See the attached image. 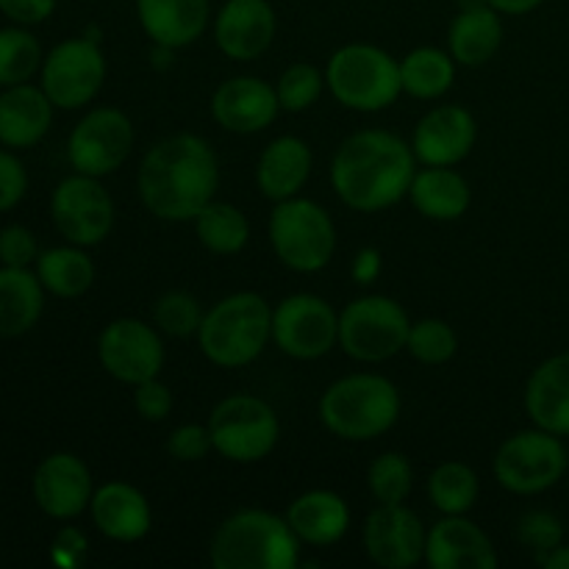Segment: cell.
<instances>
[{
  "mask_svg": "<svg viewBox=\"0 0 569 569\" xmlns=\"http://www.w3.org/2000/svg\"><path fill=\"white\" fill-rule=\"evenodd\" d=\"M137 189L153 217L192 222L220 189V159L198 133H172L142 156Z\"/></svg>",
  "mask_w": 569,
  "mask_h": 569,
  "instance_id": "cell-1",
  "label": "cell"
},
{
  "mask_svg": "<svg viewBox=\"0 0 569 569\" xmlns=\"http://www.w3.org/2000/svg\"><path fill=\"white\" fill-rule=\"evenodd\" d=\"M417 176L411 142L381 128H365L345 139L331 161V187L348 209L361 214L392 209L409 198Z\"/></svg>",
  "mask_w": 569,
  "mask_h": 569,
  "instance_id": "cell-2",
  "label": "cell"
},
{
  "mask_svg": "<svg viewBox=\"0 0 569 569\" xmlns=\"http://www.w3.org/2000/svg\"><path fill=\"white\" fill-rule=\"evenodd\" d=\"M300 545L287 517L267 509H239L217 526L209 561L214 569H298Z\"/></svg>",
  "mask_w": 569,
  "mask_h": 569,
  "instance_id": "cell-3",
  "label": "cell"
},
{
  "mask_svg": "<svg viewBox=\"0 0 569 569\" xmlns=\"http://www.w3.org/2000/svg\"><path fill=\"white\" fill-rule=\"evenodd\" d=\"M320 422L345 442H372L392 431L400 417V392L387 376L353 372L322 392Z\"/></svg>",
  "mask_w": 569,
  "mask_h": 569,
  "instance_id": "cell-4",
  "label": "cell"
},
{
  "mask_svg": "<svg viewBox=\"0 0 569 569\" xmlns=\"http://www.w3.org/2000/svg\"><path fill=\"white\" fill-rule=\"evenodd\" d=\"M272 339V309L259 292H233L211 306L198 331L200 353L222 370L248 367Z\"/></svg>",
  "mask_w": 569,
  "mask_h": 569,
  "instance_id": "cell-5",
  "label": "cell"
},
{
  "mask_svg": "<svg viewBox=\"0 0 569 569\" xmlns=\"http://www.w3.org/2000/svg\"><path fill=\"white\" fill-rule=\"evenodd\" d=\"M326 87L345 109L376 114L403 94L400 61L376 44H345L328 59Z\"/></svg>",
  "mask_w": 569,
  "mask_h": 569,
  "instance_id": "cell-6",
  "label": "cell"
},
{
  "mask_svg": "<svg viewBox=\"0 0 569 569\" xmlns=\"http://www.w3.org/2000/svg\"><path fill=\"white\" fill-rule=\"evenodd\" d=\"M272 253L292 272H320L337 253V226L317 200L289 198L270 214Z\"/></svg>",
  "mask_w": 569,
  "mask_h": 569,
  "instance_id": "cell-7",
  "label": "cell"
},
{
  "mask_svg": "<svg viewBox=\"0 0 569 569\" xmlns=\"http://www.w3.org/2000/svg\"><path fill=\"white\" fill-rule=\"evenodd\" d=\"M209 433L214 453L233 465H256L276 450L281 420L267 400L256 395H228L211 409Z\"/></svg>",
  "mask_w": 569,
  "mask_h": 569,
  "instance_id": "cell-8",
  "label": "cell"
},
{
  "mask_svg": "<svg viewBox=\"0 0 569 569\" xmlns=\"http://www.w3.org/2000/svg\"><path fill=\"white\" fill-rule=\"evenodd\" d=\"M411 320L398 300L365 295L339 311V348L361 365L395 359L409 342Z\"/></svg>",
  "mask_w": 569,
  "mask_h": 569,
  "instance_id": "cell-9",
  "label": "cell"
},
{
  "mask_svg": "<svg viewBox=\"0 0 569 569\" xmlns=\"http://www.w3.org/2000/svg\"><path fill=\"white\" fill-rule=\"evenodd\" d=\"M567 470V445L561 442V437L537 426L511 433L492 461L495 481L506 492L520 495V498L548 492L565 478Z\"/></svg>",
  "mask_w": 569,
  "mask_h": 569,
  "instance_id": "cell-10",
  "label": "cell"
},
{
  "mask_svg": "<svg viewBox=\"0 0 569 569\" xmlns=\"http://www.w3.org/2000/svg\"><path fill=\"white\" fill-rule=\"evenodd\" d=\"M272 342L289 359H322L339 345V311L320 295H289L272 309Z\"/></svg>",
  "mask_w": 569,
  "mask_h": 569,
  "instance_id": "cell-11",
  "label": "cell"
},
{
  "mask_svg": "<svg viewBox=\"0 0 569 569\" xmlns=\"http://www.w3.org/2000/svg\"><path fill=\"white\" fill-rule=\"evenodd\" d=\"M133 142H137V133H133L131 117L111 106H98L87 111L72 128L67 139V159L76 172L106 178L131 159Z\"/></svg>",
  "mask_w": 569,
  "mask_h": 569,
  "instance_id": "cell-12",
  "label": "cell"
},
{
  "mask_svg": "<svg viewBox=\"0 0 569 569\" xmlns=\"http://www.w3.org/2000/svg\"><path fill=\"white\" fill-rule=\"evenodd\" d=\"M106 56L100 42L76 37L59 42L42 61V89L56 109L76 111L98 98L106 81Z\"/></svg>",
  "mask_w": 569,
  "mask_h": 569,
  "instance_id": "cell-13",
  "label": "cell"
},
{
  "mask_svg": "<svg viewBox=\"0 0 569 569\" xmlns=\"http://www.w3.org/2000/svg\"><path fill=\"white\" fill-rule=\"evenodd\" d=\"M50 217L67 242L78 248H94L111 233L117 211L100 178L76 172L53 189Z\"/></svg>",
  "mask_w": 569,
  "mask_h": 569,
  "instance_id": "cell-14",
  "label": "cell"
},
{
  "mask_svg": "<svg viewBox=\"0 0 569 569\" xmlns=\"http://www.w3.org/2000/svg\"><path fill=\"white\" fill-rule=\"evenodd\" d=\"M98 359L114 381L137 387L150 378H159V372L164 370L167 350L153 322L120 317L100 331Z\"/></svg>",
  "mask_w": 569,
  "mask_h": 569,
  "instance_id": "cell-15",
  "label": "cell"
},
{
  "mask_svg": "<svg viewBox=\"0 0 569 569\" xmlns=\"http://www.w3.org/2000/svg\"><path fill=\"white\" fill-rule=\"evenodd\" d=\"M426 537L420 517L403 503L372 509L365 520L361 545L372 565L383 569H411L426 559Z\"/></svg>",
  "mask_w": 569,
  "mask_h": 569,
  "instance_id": "cell-16",
  "label": "cell"
},
{
  "mask_svg": "<svg viewBox=\"0 0 569 569\" xmlns=\"http://www.w3.org/2000/svg\"><path fill=\"white\" fill-rule=\"evenodd\" d=\"M478 122L470 109L456 103L433 106L415 128L411 150L422 167H456L472 153Z\"/></svg>",
  "mask_w": 569,
  "mask_h": 569,
  "instance_id": "cell-17",
  "label": "cell"
},
{
  "mask_svg": "<svg viewBox=\"0 0 569 569\" xmlns=\"http://www.w3.org/2000/svg\"><path fill=\"white\" fill-rule=\"evenodd\" d=\"M33 500L53 520H76L94 495L92 472L76 453H50L33 472Z\"/></svg>",
  "mask_w": 569,
  "mask_h": 569,
  "instance_id": "cell-18",
  "label": "cell"
},
{
  "mask_svg": "<svg viewBox=\"0 0 569 569\" xmlns=\"http://www.w3.org/2000/svg\"><path fill=\"white\" fill-rule=\"evenodd\" d=\"M281 103L276 87L256 76H233L211 94V117L228 133H259L276 122Z\"/></svg>",
  "mask_w": 569,
  "mask_h": 569,
  "instance_id": "cell-19",
  "label": "cell"
},
{
  "mask_svg": "<svg viewBox=\"0 0 569 569\" xmlns=\"http://www.w3.org/2000/svg\"><path fill=\"white\" fill-rule=\"evenodd\" d=\"M422 561L431 569H498V550L467 515H442L428 528Z\"/></svg>",
  "mask_w": 569,
  "mask_h": 569,
  "instance_id": "cell-20",
  "label": "cell"
},
{
  "mask_svg": "<svg viewBox=\"0 0 569 569\" xmlns=\"http://www.w3.org/2000/svg\"><path fill=\"white\" fill-rule=\"evenodd\" d=\"M276 11L267 0H226L214 20V42L231 61H253L276 39Z\"/></svg>",
  "mask_w": 569,
  "mask_h": 569,
  "instance_id": "cell-21",
  "label": "cell"
},
{
  "mask_svg": "<svg viewBox=\"0 0 569 569\" xmlns=\"http://www.w3.org/2000/svg\"><path fill=\"white\" fill-rule=\"evenodd\" d=\"M89 515L98 531L111 542H139L153 528V509L148 498L128 481H109L94 489Z\"/></svg>",
  "mask_w": 569,
  "mask_h": 569,
  "instance_id": "cell-22",
  "label": "cell"
},
{
  "mask_svg": "<svg viewBox=\"0 0 569 569\" xmlns=\"http://www.w3.org/2000/svg\"><path fill=\"white\" fill-rule=\"evenodd\" d=\"M315 156L311 148L300 137H278L261 150L259 164H256V187L272 203L298 198L309 183Z\"/></svg>",
  "mask_w": 569,
  "mask_h": 569,
  "instance_id": "cell-23",
  "label": "cell"
},
{
  "mask_svg": "<svg viewBox=\"0 0 569 569\" xmlns=\"http://www.w3.org/2000/svg\"><path fill=\"white\" fill-rule=\"evenodd\" d=\"M209 0H137V17L148 39L161 48L181 50L203 37Z\"/></svg>",
  "mask_w": 569,
  "mask_h": 569,
  "instance_id": "cell-24",
  "label": "cell"
},
{
  "mask_svg": "<svg viewBox=\"0 0 569 569\" xmlns=\"http://www.w3.org/2000/svg\"><path fill=\"white\" fill-rule=\"evenodd\" d=\"M522 403L533 426L569 437V350L550 356L531 372Z\"/></svg>",
  "mask_w": 569,
  "mask_h": 569,
  "instance_id": "cell-25",
  "label": "cell"
},
{
  "mask_svg": "<svg viewBox=\"0 0 569 569\" xmlns=\"http://www.w3.org/2000/svg\"><path fill=\"white\" fill-rule=\"evenodd\" d=\"M287 522L303 545L331 548L350 531V506L331 489H309L289 503Z\"/></svg>",
  "mask_w": 569,
  "mask_h": 569,
  "instance_id": "cell-26",
  "label": "cell"
},
{
  "mask_svg": "<svg viewBox=\"0 0 569 569\" xmlns=\"http://www.w3.org/2000/svg\"><path fill=\"white\" fill-rule=\"evenodd\" d=\"M53 100L42 87L17 83L0 94V142L6 148H33L53 126Z\"/></svg>",
  "mask_w": 569,
  "mask_h": 569,
  "instance_id": "cell-27",
  "label": "cell"
},
{
  "mask_svg": "<svg viewBox=\"0 0 569 569\" xmlns=\"http://www.w3.org/2000/svg\"><path fill=\"white\" fill-rule=\"evenodd\" d=\"M489 3L459 9L448 28V53L461 67H483L503 44V20Z\"/></svg>",
  "mask_w": 569,
  "mask_h": 569,
  "instance_id": "cell-28",
  "label": "cell"
},
{
  "mask_svg": "<svg viewBox=\"0 0 569 569\" xmlns=\"http://www.w3.org/2000/svg\"><path fill=\"white\" fill-rule=\"evenodd\" d=\"M409 200L426 220L453 222L470 209L472 189L453 167H426L417 170L409 187Z\"/></svg>",
  "mask_w": 569,
  "mask_h": 569,
  "instance_id": "cell-29",
  "label": "cell"
},
{
  "mask_svg": "<svg viewBox=\"0 0 569 569\" xmlns=\"http://www.w3.org/2000/svg\"><path fill=\"white\" fill-rule=\"evenodd\" d=\"M44 287L28 267H0V337H22L39 322Z\"/></svg>",
  "mask_w": 569,
  "mask_h": 569,
  "instance_id": "cell-30",
  "label": "cell"
},
{
  "mask_svg": "<svg viewBox=\"0 0 569 569\" xmlns=\"http://www.w3.org/2000/svg\"><path fill=\"white\" fill-rule=\"evenodd\" d=\"M37 278L42 281L44 292L72 300L92 289L94 264L87 248H78V244L50 248L37 256Z\"/></svg>",
  "mask_w": 569,
  "mask_h": 569,
  "instance_id": "cell-31",
  "label": "cell"
},
{
  "mask_svg": "<svg viewBox=\"0 0 569 569\" xmlns=\"http://www.w3.org/2000/svg\"><path fill=\"white\" fill-rule=\"evenodd\" d=\"M456 81V59L442 48H415L400 59L403 92L417 100H439Z\"/></svg>",
  "mask_w": 569,
  "mask_h": 569,
  "instance_id": "cell-32",
  "label": "cell"
},
{
  "mask_svg": "<svg viewBox=\"0 0 569 569\" xmlns=\"http://www.w3.org/2000/svg\"><path fill=\"white\" fill-rule=\"evenodd\" d=\"M198 242L214 256H237L250 242V222L239 206L228 200H211L194 217Z\"/></svg>",
  "mask_w": 569,
  "mask_h": 569,
  "instance_id": "cell-33",
  "label": "cell"
},
{
  "mask_svg": "<svg viewBox=\"0 0 569 569\" xmlns=\"http://www.w3.org/2000/svg\"><path fill=\"white\" fill-rule=\"evenodd\" d=\"M481 481L465 461H442L428 476V500L442 515H467L478 503Z\"/></svg>",
  "mask_w": 569,
  "mask_h": 569,
  "instance_id": "cell-34",
  "label": "cell"
},
{
  "mask_svg": "<svg viewBox=\"0 0 569 569\" xmlns=\"http://www.w3.org/2000/svg\"><path fill=\"white\" fill-rule=\"evenodd\" d=\"M42 44L22 26L0 28V87L28 83L33 72L42 70Z\"/></svg>",
  "mask_w": 569,
  "mask_h": 569,
  "instance_id": "cell-35",
  "label": "cell"
},
{
  "mask_svg": "<svg viewBox=\"0 0 569 569\" xmlns=\"http://www.w3.org/2000/svg\"><path fill=\"white\" fill-rule=\"evenodd\" d=\"M367 487H370V495L378 503H406L411 489H415V467L403 453L387 450L367 470Z\"/></svg>",
  "mask_w": 569,
  "mask_h": 569,
  "instance_id": "cell-36",
  "label": "cell"
},
{
  "mask_svg": "<svg viewBox=\"0 0 569 569\" xmlns=\"http://www.w3.org/2000/svg\"><path fill=\"white\" fill-rule=\"evenodd\" d=\"M203 315L200 300L183 289H170V292L159 295L153 303V326L172 339L198 337Z\"/></svg>",
  "mask_w": 569,
  "mask_h": 569,
  "instance_id": "cell-37",
  "label": "cell"
},
{
  "mask_svg": "<svg viewBox=\"0 0 569 569\" xmlns=\"http://www.w3.org/2000/svg\"><path fill=\"white\" fill-rule=\"evenodd\" d=\"M406 350H409L411 359L420 361V365H448L456 356V350H459V337H456L450 322L439 320V317H426V320L420 322H411Z\"/></svg>",
  "mask_w": 569,
  "mask_h": 569,
  "instance_id": "cell-38",
  "label": "cell"
},
{
  "mask_svg": "<svg viewBox=\"0 0 569 569\" xmlns=\"http://www.w3.org/2000/svg\"><path fill=\"white\" fill-rule=\"evenodd\" d=\"M322 89H326V72L317 70L315 64H306V61L289 64L276 83L281 111H289V114L311 109L320 100Z\"/></svg>",
  "mask_w": 569,
  "mask_h": 569,
  "instance_id": "cell-39",
  "label": "cell"
},
{
  "mask_svg": "<svg viewBox=\"0 0 569 569\" xmlns=\"http://www.w3.org/2000/svg\"><path fill=\"white\" fill-rule=\"evenodd\" d=\"M517 539L533 556V561H539L565 542V522L553 511H526L517 520Z\"/></svg>",
  "mask_w": 569,
  "mask_h": 569,
  "instance_id": "cell-40",
  "label": "cell"
},
{
  "mask_svg": "<svg viewBox=\"0 0 569 569\" xmlns=\"http://www.w3.org/2000/svg\"><path fill=\"white\" fill-rule=\"evenodd\" d=\"M211 450H214V442H211L209 426L183 422V426H178L176 431L167 437V453L176 461H183V465L203 461Z\"/></svg>",
  "mask_w": 569,
  "mask_h": 569,
  "instance_id": "cell-41",
  "label": "cell"
},
{
  "mask_svg": "<svg viewBox=\"0 0 569 569\" xmlns=\"http://www.w3.org/2000/svg\"><path fill=\"white\" fill-rule=\"evenodd\" d=\"M172 406H176L172 389L159 378H150V381L133 387V409L144 422H164L172 415Z\"/></svg>",
  "mask_w": 569,
  "mask_h": 569,
  "instance_id": "cell-42",
  "label": "cell"
},
{
  "mask_svg": "<svg viewBox=\"0 0 569 569\" xmlns=\"http://www.w3.org/2000/svg\"><path fill=\"white\" fill-rule=\"evenodd\" d=\"M37 237L26 226H6L0 231V261L3 267H31L37 264Z\"/></svg>",
  "mask_w": 569,
  "mask_h": 569,
  "instance_id": "cell-43",
  "label": "cell"
},
{
  "mask_svg": "<svg viewBox=\"0 0 569 569\" xmlns=\"http://www.w3.org/2000/svg\"><path fill=\"white\" fill-rule=\"evenodd\" d=\"M28 172L26 164L9 150H0V211H9L26 198Z\"/></svg>",
  "mask_w": 569,
  "mask_h": 569,
  "instance_id": "cell-44",
  "label": "cell"
},
{
  "mask_svg": "<svg viewBox=\"0 0 569 569\" xmlns=\"http://www.w3.org/2000/svg\"><path fill=\"white\" fill-rule=\"evenodd\" d=\"M0 11L17 26H37L56 11V0H0Z\"/></svg>",
  "mask_w": 569,
  "mask_h": 569,
  "instance_id": "cell-45",
  "label": "cell"
},
{
  "mask_svg": "<svg viewBox=\"0 0 569 569\" xmlns=\"http://www.w3.org/2000/svg\"><path fill=\"white\" fill-rule=\"evenodd\" d=\"M89 542L83 537V531L78 528L67 526L56 533V542H53V561L56 565H64V567H76L81 565V559L87 556Z\"/></svg>",
  "mask_w": 569,
  "mask_h": 569,
  "instance_id": "cell-46",
  "label": "cell"
},
{
  "mask_svg": "<svg viewBox=\"0 0 569 569\" xmlns=\"http://www.w3.org/2000/svg\"><path fill=\"white\" fill-rule=\"evenodd\" d=\"M381 270H383V259H381V250L378 248H361L359 253H356L353 267H350V272H353V281L361 283V287H367V283H376L378 276H381Z\"/></svg>",
  "mask_w": 569,
  "mask_h": 569,
  "instance_id": "cell-47",
  "label": "cell"
},
{
  "mask_svg": "<svg viewBox=\"0 0 569 569\" xmlns=\"http://www.w3.org/2000/svg\"><path fill=\"white\" fill-rule=\"evenodd\" d=\"M492 9H498L500 14H509V17H522V14H531L533 9L545 3V0H487Z\"/></svg>",
  "mask_w": 569,
  "mask_h": 569,
  "instance_id": "cell-48",
  "label": "cell"
},
{
  "mask_svg": "<svg viewBox=\"0 0 569 569\" xmlns=\"http://www.w3.org/2000/svg\"><path fill=\"white\" fill-rule=\"evenodd\" d=\"M537 565L545 569H569V545L561 542L559 548L550 550V553L545 556V559H539Z\"/></svg>",
  "mask_w": 569,
  "mask_h": 569,
  "instance_id": "cell-49",
  "label": "cell"
},
{
  "mask_svg": "<svg viewBox=\"0 0 569 569\" xmlns=\"http://www.w3.org/2000/svg\"><path fill=\"white\" fill-rule=\"evenodd\" d=\"M567 459H569V445H567Z\"/></svg>",
  "mask_w": 569,
  "mask_h": 569,
  "instance_id": "cell-50",
  "label": "cell"
}]
</instances>
